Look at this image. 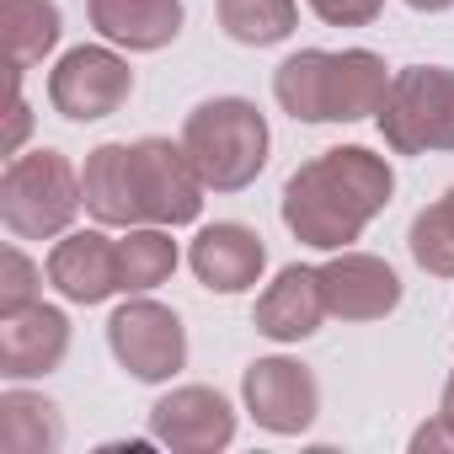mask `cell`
Wrapping results in <instances>:
<instances>
[{
  "label": "cell",
  "instance_id": "30bf717a",
  "mask_svg": "<svg viewBox=\"0 0 454 454\" xmlns=\"http://www.w3.org/2000/svg\"><path fill=\"white\" fill-rule=\"evenodd\" d=\"M150 438L176 454H214L236 438V411L208 385H182L150 406Z\"/></svg>",
  "mask_w": 454,
  "mask_h": 454
},
{
  "label": "cell",
  "instance_id": "ba28073f",
  "mask_svg": "<svg viewBox=\"0 0 454 454\" xmlns=\"http://www.w3.org/2000/svg\"><path fill=\"white\" fill-rule=\"evenodd\" d=\"M129 91H134V70L113 49H70L49 75V102L70 123L113 118L129 102Z\"/></svg>",
  "mask_w": 454,
  "mask_h": 454
},
{
  "label": "cell",
  "instance_id": "d6986e66",
  "mask_svg": "<svg viewBox=\"0 0 454 454\" xmlns=\"http://www.w3.org/2000/svg\"><path fill=\"white\" fill-rule=\"evenodd\" d=\"M0 33H6L12 75H27L59 43V6L54 0H0Z\"/></svg>",
  "mask_w": 454,
  "mask_h": 454
},
{
  "label": "cell",
  "instance_id": "603a6c76",
  "mask_svg": "<svg viewBox=\"0 0 454 454\" xmlns=\"http://www.w3.org/2000/svg\"><path fill=\"white\" fill-rule=\"evenodd\" d=\"M38 268L22 247H6L0 252V316H17L27 305H38Z\"/></svg>",
  "mask_w": 454,
  "mask_h": 454
},
{
  "label": "cell",
  "instance_id": "9a60e30c",
  "mask_svg": "<svg viewBox=\"0 0 454 454\" xmlns=\"http://www.w3.org/2000/svg\"><path fill=\"white\" fill-rule=\"evenodd\" d=\"M326 316H332V310H326L321 268H300V262L284 268V273L262 289V300H257V332L273 337V342H305V337L321 332Z\"/></svg>",
  "mask_w": 454,
  "mask_h": 454
},
{
  "label": "cell",
  "instance_id": "ffe728a7",
  "mask_svg": "<svg viewBox=\"0 0 454 454\" xmlns=\"http://www.w3.org/2000/svg\"><path fill=\"white\" fill-rule=\"evenodd\" d=\"M176 273V241L166 236V224H134L118 241V284L123 294H150Z\"/></svg>",
  "mask_w": 454,
  "mask_h": 454
},
{
  "label": "cell",
  "instance_id": "5b68a950",
  "mask_svg": "<svg viewBox=\"0 0 454 454\" xmlns=\"http://www.w3.org/2000/svg\"><path fill=\"white\" fill-rule=\"evenodd\" d=\"M380 134L395 155L454 150V70H401L380 107Z\"/></svg>",
  "mask_w": 454,
  "mask_h": 454
},
{
  "label": "cell",
  "instance_id": "d4e9b609",
  "mask_svg": "<svg viewBox=\"0 0 454 454\" xmlns=\"http://www.w3.org/2000/svg\"><path fill=\"white\" fill-rule=\"evenodd\" d=\"M27 129H33V113H27V102H22V86H12V123H6V155H17V150H22Z\"/></svg>",
  "mask_w": 454,
  "mask_h": 454
},
{
  "label": "cell",
  "instance_id": "2e32d148",
  "mask_svg": "<svg viewBox=\"0 0 454 454\" xmlns=\"http://www.w3.org/2000/svg\"><path fill=\"white\" fill-rule=\"evenodd\" d=\"M91 27L134 54H155L182 33V0H91Z\"/></svg>",
  "mask_w": 454,
  "mask_h": 454
},
{
  "label": "cell",
  "instance_id": "7402d4cb",
  "mask_svg": "<svg viewBox=\"0 0 454 454\" xmlns=\"http://www.w3.org/2000/svg\"><path fill=\"white\" fill-rule=\"evenodd\" d=\"M406 247H411L417 268H427L433 278H454V214L443 208V198L411 219Z\"/></svg>",
  "mask_w": 454,
  "mask_h": 454
},
{
  "label": "cell",
  "instance_id": "484cf974",
  "mask_svg": "<svg viewBox=\"0 0 454 454\" xmlns=\"http://www.w3.org/2000/svg\"><path fill=\"white\" fill-rule=\"evenodd\" d=\"M411 449H417V454H427V449H454V427H449L443 417H433V422H422V427L411 433Z\"/></svg>",
  "mask_w": 454,
  "mask_h": 454
},
{
  "label": "cell",
  "instance_id": "4fadbf2b",
  "mask_svg": "<svg viewBox=\"0 0 454 454\" xmlns=\"http://www.w3.org/2000/svg\"><path fill=\"white\" fill-rule=\"evenodd\" d=\"M187 262H192V273H198L203 289H214V294H247L262 278V268H268V247H262L257 231H247V224H236V219H224V224L198 231Z\"/></svg>",
  "mask_w": 454,
  "mask_h": 454
},
{
  "label": "cell",
  "instance_id": "5bb4252c",
  "mask_svg": "<svg viewBox=\"0 0 454 454\" xmlns=\"http://www.w3.org/2000/svg\"><path fill=\"white\" fill-rule=\"evenodd\" d=\"M49 284L70 300V305H102L107 294H118V241H107L102 231H75L49 252Z\"/></svg>",
  "mask_w": 454,
  "mask_h": 454
},
{
  "label": "cell",
  "instance_id": "52a82bcc",
  "mask_svg": "<svg viewBox=\"0 0 454 454\" xmlns=\"http://www.w3.org/2000/svg\"><path fill=\"white\" fill-rule=\"evenodd\" d=\"M129 166H134V192H139L145 224H192L198 219L208 187L182 145L139 139V145H129Z\"/></svg>",
  "mask_w": 454,
  "mask_h": 454
},
{
  "label": "cell",
  "instance_id": "4316f807",
  "mask_svg": "<svg viewBox=\"0 0 454 454\" xmlns=\"http://www.w3.org/2000/svg\"><path fill=\"white\" fill-rule=\"evenodd\" d=\"M438 417L454 427V374H449V385H443V401H438Z\"/></svg>",
  "mask_w": 454,
  "mask_h": 454
},
{
  "label": "cell",
  "instance_id": "83f0119b",
  "mask_svg": "<svg viewBox=\"0 0 454 454\" xmlns=\"http://www.w3.org/2000/svg\"><path fill=\"white\" fill-rule=\"evenodd\" d=\"M411 12H443V6H454V0H406Z\"/></svg>",
  "mask_w": 454,
  "mask_h": 454
},
{
  "label": "cell",
  "instance_id": "8fae6325",
  "mask_svg": "<svg viewBox=\"0 0 454 454\" xmlns=\"http://www.w3.org/2000/svg\"><path fill=\"white\" fill-rule=\"evenodd\" d=\"M321 289H326V310L337 321H385L401 305L395 268L369 252H337L321 268Z\"/></svg>",
  "mask_w": 454,
  "mask_h": 454
},
{
  "label": "cell",
  "instance_id": "6da1fadb",
  "mask_svg": "<svg viewBox=\"0 0 454 454\" xmlns=\"http://www.w3.org/2000/svg\"><path fill=\"white\" fill-rule=\"evenodd\" d=\"M390 192L395 171L385 166V155L364 145L321 150L284 182V224L294 231V241L316 252H348V241L369 231V219L385 214Z\"/></svg>",
  "mask_w": 454,
  "mask_h": 454
},
{
  "label": "cell",
  "instance_id": "9c48e42d",
  "mask_svg": "<svg viewBox=\"0 0 454 454\" xmlns=\"http://www.w3.org/2000/svg\"><path fill=\"white\" fill-rule=\"evenodd\" d=\"M241 401L268 433H305L321 411V385L300 358H257L241 374Z\"/></svg>",
  "mask_w": 454,
  "mask_h": 454
},
{
  "label": "cell",
  "instance_id": "7c38bea8",
  "mask_svg": "<svg viewBox=\"0 0 454 454\" xmlns=\"http://www.w3.org/2000/svg\"><path fill=\"white\" fill-rule=\"evenodd\" d=\"M70 353V321L54 305H27L17 316H0V374L6 380H38L54 374Z\"/></svg>",
  "mask_w": 454,
  "mask_h": 454
},
{
  "label": "cell",
  "instance_id": "ac0fdd59",
  "mask_svg": "<svg viewBox=\"0 0 454 454\" xmlns=\"http://www.w3.org/2000/svg\"><path fill=\"white\" fill-rule=\"evenodd\" d=\"M65 443L59 406L33 395V390H6L0 395V449L6 454H54Z\"/></svg>",
  "mask_w": 454,
  "mask_h": 454
},
{
  "label": "cell",
  "instance_id": "e0dca14e",
  "mask_svg": "<svg viewBox=\"0 0 454 454\" xmlns=\"http://www.w3.org/2000/svg\"><path fill=\"white\" fill-rule=\"evenodd\" d=\"M81 198L91 208L97 224H113V231H134L139 219V192H134V166H129V145H97L86 155L81 171Z\"/></svg>",
  "mask_w": 454,
  "mask_h": 454
},
{
  "label": "cell",
  "instance_id": "7a4b0ae2",
  "mask_svg": "<svg viewBox=\"0 0 454 454\" xmlns=\"http://www.w3.org/2000/svg\"><path fill=\"white\" fill-rule=\"evenodd\" d=\"M390 81L395 75L369 49H342V54L305 49L273 70V97L294 123H358L380 118Z\"/></svg>",
  "mask_w": 454,
  "mask_h": 454
},
{
  "label": "cell",
  "instance_id": "f1b7e54d",
  "mask_svg": "<svg viewBox=\"0 0 454 454\" xmlns=\"http://www.w3.org/2000/svg\"><path fill=\"white\" fill-rule=\"evenodd\" d=\"M443 208H449V214H454V187H449V192H443Z\"/></svg>",
  "mask_w": 454,
  "mask_h": 454
},
{
  "label": "cell",
  "instance_id": "cb8c5ba5",
  "mask_svg": "<svg viewBox=\"0 0 454 454\" xmlns=\"http://www.w3.org/2000/svg\"><path fill=\"white\" fill-rule=\"evenodd\" d=\"M305 6L326 22V27H369L380 17L385 0H305Z\"/></svg>",
  "mask_w": 454,
  "mask_h": 454
},
{
  "label": "cell",
  "instance_id": "277c9868",
  "mask_svg": "<svg viewBox=\"0 0 454 454\" xmlns=\"http://www.w3.org/2000/svg\"><path fill=\"white\" fill-rule=\"evenodd\" d=\"M81 176L59 150H33L12 155L6 176H0V219L17 241H49L65 236L81 214Z\"/></svg>",
  "mask_w": 454,
  "mask_h": 454
},
{
  "label": "cell",
  "instance_id": "44dd1931",
  "mask_svg": "<svg viewBox=\"0 0 454 454\" xmlns=\"http://www.w3.org/2000/svg\"><path fill=\"white\" fill-rule=\"evenodd\" d=\"M294 22H300L294 0H219V27L247 49L284 43L294 33Z\"/></svg>",
  "mask_w": 454,
  "mask_h": 454
},
{
  "label": "cell",
  "instance_id": "3957f363",
  "mask_svg": "<svg viewBox=\"0 0 454 454\" xmlns=\"http://www.w3.org/2000/svg\"><path fill=\"white\" fill-rule=\"evenodd\" d=\"M268 118L247 97H214L198 102L182 123V150L192 155L203 187L214 192H241L268 166Z\"/></svg>",
  "mask_w": 454,
  "mask_h": 454
},
{
  "label": "cell",
  "instance_id": "8992f818",
  "mask_svg": "<svg viewBox=\"0 0 454 454\" xmlns=\"http://www.w3.org/2000/svg\"><path fill=\"white\" fill-rule=\"evenodd\" d=\"M107 348L145 385H160V380H171L187 364V332H182L176 310L171 305H155V300L118 305L113 321H107Z\"/></svg>",
  "mask_w": 454,
  "mask_h": 454
}]
</instances>
